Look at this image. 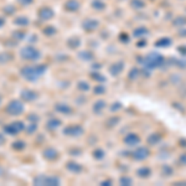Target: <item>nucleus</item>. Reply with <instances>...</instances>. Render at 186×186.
Returning a JSON list of instances; mask_svg holds the SVG:
<instances>
[{
  "label": "nucleus",
  "instance_id": "nucleus-1",
  "mask_svg": "<svg viewBox=\"0 0 186 186\" xmlns=\"http://www.w3.org/2000/svg\"><path fill=\"white\" fill-rule=\"evenodd\" d=\"M164 61H165V60H164V56L163 55L156 54V52H151L150 55H148L147 57H145L143 63H144L145 68L153 70V68H156V67L163 66Z\"/></svg>",
  "mask_w": 186,
  "mask_h": 186
},
{
  "label": "nucleus",
  "instance_id": "nucleus-2",
  "mask_svg": "<svg viewBox=\"0 0 186 186\" xmlns=\"http://www.w3.org/2000/svg\"><path fill=\"white\" fill-rule=\"evenodd\" d=\"M149 150L147 148H144V147H141L139 149H136L135 151H134V159H136V160H145L149 156Z\"/></svg>",
  "mask_w": 186,
  "mask_h": 186
},
{
  "label": "nucleus",
  "instance_id": "nucleus-3",
  "mask_svg": "<svg viewBox=\"0 0 186 186\" xmlns=\"http://www.w3.org/2000/svg\"><path fill=\"white\" fill-rule=\"evenodd\" d=\"M124 141L129 145V147H134V145L139 144L140 138L136 134H128V135H126V138L124 139Z\"/></svg>",
  "mask_w": 186,
  "mask_h": 186
},
{
  "label": "nucleus",
  "instance_id": "nucleus-4",
  "mask_svg": "<svg viewBox=\"0 0 186 186\" xmlns=\"http://www.w3.org/2000/svg\"><path fill=\"white\" fill-rule=\"evenodd\" d=\"M160 140H161V135L158 133H154V134H151V135L148 136V144L149 145H156Z\"/></svg>",
  "mask_w": 186,
  "mask_h": 186
},
{
  "label": "nucleus",
  "instance_id": "nucleus-5",
  "mask_svg": "<svg viewBox=\"0 0 186 186\" xmlns=\"http://www.w3.org/2000/svg\"><path fill=\"white\" fill-rule=\"evenodd\" d=\"M136 174L139 175L140 177H149L151 175V169H149V167H147V166H144V167H140L139 170L136 171Z\"/></svg>",
  "mask_w": 186,
  "mask_h": 186
},
{
  "label": "nucleus",
  "instance_id": "nucleus-6",
  "mask_svg": "<svg viewBox=\"0 0 186 186\" xmlns=\"http://www.w3.org/2000/svg\"><path fill=\"white\" fill-rule=\"evenodd\" d=\"M171 45V40L167 39V37H165V39H160L158 42H156V46L158 47H167Z\"/></svg>",
  "mask_w": 186,
  "mask_h": 186
},
{
  "label": "nucleus",
  "instance_id": "nucleus-7",
  "mask_svg": "<svg viewBox=\"0 0 186 186\" xmlns=\"http://www.w3.org/2000/svg\"><path fill=\"white\" fill-rule=\"evenodd\" d=\"M174 173V169L169 165H163V175L164 176H170V175H173Z\"/></svg>",
  "mask_w": 186,
  "mask_h": 186
},
{
  "label": "nucleus",
  "instance_id": "nucleus-8",
  "mask_svg": "<svg viewBox=\"0 0 186 186\" xmlns=\"http://www.w3.org/2000/svg\"><path fill=\"white\" fill-rule=\"evenodd\" d=\"M123 70V66L122 65H115V66H113V67H110V72L114 74H118L119 72H120V71Z\"/></svg>",
  "mask_w": 186,
  "mask_h": 186
},
{
  "label": "nucleus",
  "instance_id": "nucleus-9",
  "mask_svg": "<svg viewBox=\"0 0 186 186\" xmlns=\"http://www.w3.org/2000/svg\"><path fill=\"white\" fill-rule=\"evenodd\" d=\"M186 24V17H184V16H180V17H177L176 20L174 21V25H179V26H184Z\"/></svg>",
  "mask_w": 186,
  "mask_h": 186
},
{
  "label": "nucleus",
  "instance_id": "nucleus-10",
  "mask_svg": "<svg viewBox=\"0 0 186 186\" xmlns=\"http://www.w3.org/2000/svg\"><path fill=\"white\" fill-rule=\"evenodd\" d=\"M136 76H139V70H138V68H133L132 72H130V74H129V77L132 78V80H134Z\"/></svg>",
  "mask_w": 186,
  "mask_h": 186
},
{
  "label": "nucleus",
  "instance_id": "nucleus-11",
  "mask_svg": "<svg viewBox=\"0 0 186 186\" xmlns=\"http://www.w3.org/2000/svg\"><path fill=\"white\" fill-rule=\"evenodd\" d=\"M179 163H180L181 165L186 166V153H184V154L180 155V158H179Z\"/></svg>",
  "mask_w": 186,
  "mask_h": 186
},
{
  "label": "nucleus",
  "instance_id": "nucleus-12",
  "mask_svg": "<svg viewBox=\"0 0 186 186\" xmlns=\"http://www.w3.org/2000/svg\"><path fill=\"white\" fill-rule=\"evenodd\" d=\"M120 184L122 185H130V184H132V179H129V177H122L120 179Z\"/></svg>",
  "mask_w": 186,
  "mask_h": 186
},
{
  "label": "nucleus",
  "instance_id": "nucleus-13",
  "mask_svg": "<svg viewBox=\"0 0 186 186\" xmlns=\"http://www.w3.org/2000/svg\"><path fill=\"white\" fill-rule=\"evenodd\" d=\"M177 51L180 52L182 56H186V45H184V46H180V47L177 48Z\"/></svg>",
  "mask_w": 186,
  "mask_h": 186
},
{
  "label": "nucleus",
  "instance_id": "nucleus-14",
  "mask_svg": "<svg viewBox=\"0 0 186 186\" xmlns=\"http://www.w3.org/2000/svg\"><path fill=\"white\" fill-rule=\"evenodd\" d=\"M143 33H147V30H145V29L136 30V31H135V35H143Z\"/></svg>",
  "mask_w": 186,
  "mask_h": 186
},
{
  "label": "nucleus",
  "instance_id": "nucleus-15",
  "mask_svg": "<svg viewBox=\"0 0 186 186\" xmlns=\"http://www.w3.org/2000/svg\"><path fill=\"white\" fill-rule=\"evenodd\" d=\"M180 144H184L182 147H185V148H186V140H185V139H181V140H180Z\"/></svg>",
  "mask_w": 186,
  "mask_h": 186
}]
</instances>
